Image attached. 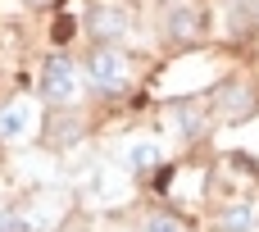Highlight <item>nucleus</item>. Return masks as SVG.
Listing matches in <instances>:
<instances>
[{"instance_id": "obj_9", "label": "nucleus", "mask_w": 259, "mask_h": 232, "mask_svg": "<svg viewBox=\"0 0 259 232\" xmlns=\"http://www.w3.org/2000/svg\"><path fill=\"white\" fill-rule=\"evenodd\" d=\"M168 32H173V36H182V41H187V36H196V32H200V9H196L191 0H178V5L168 9Z\"/></svg>"}, {"instance_id": "obj_2", "label": "nucleus", "mask_w": 259, "mask_h": 232, "mask_svg": "<svg viewBox=\"0 0 259 232\" xmlns=\"http://www.w3.org/2000/svg\"><path fill=\"white\" fill-rule=\"evenodd\" d=\"M87 78L100 87V91H123L127 87V78H132V59L118 50V46H96L91 50V59H87Z\"/></svg>"}, {"instance_id": "obj_12", "label": "nucleus", "mask_w": 259, "mask_h": 232, "mask_svg": "<svg viewBox=\"0 0 259 232\" xmlns=\"http://www.w3.org/2000/svg\"><path fill=\"white\" fill-rule=\"evenodd\" d=\"M77 137H82V123L64 119V123H55V137H50V141H55V146H73Z\"/></svg>"}, {"instance_id": "obj_13", "label": "nucleus", "mask_w": 259, "mask_h": 232, "mask_svg": "<svg viewBox=\"0 0 259 232\" xmlns=\"http://www.w3.org/2000/svg\"><path fill=\"white\" fill-rule=\"evenodd\" d=\"M0 232H27L23 210H0Z\"/></svg>"}, {"instance_id": "obj_8", "label": "nucleus", "mask_w": 259, "mask_h": 232, "mask_svg": "<svg viewBox=\"0 0 259 232\" xmlns=\"http://www.w3.org/2000/svg\"><path fill=\"white\" fill-rule=\"evenodd\" d=\"M23 219H27V232H55V223L64 219V201L59 196H36L23 210Z\"/></svg>"}, {"instance_id": "obj_15", "label": "nucleus", "mask_w": 259, "mask_h": 232, "mask_svg": "<svg viewBox=\"0 0 259 232\" xmlns=\"http://www.w3.org/2000/svg\"><path fill=\"white\" fill-rule=\"evenodd\" d=\"M255 18H259V0H255Z\"/></svg>"}, {"instance_id": "obj_4", "label": "nucleus", "mask_w": 259, "mask_h": 232, "mask_svg": "<svg viewBox=\"0 0 259 232\" xmlns=\"http://www.w3.org/2000/svg\"><path fill=\"white\" fill-rule=\"evenodd\" d=\"M91 32L100 36V41H118V36H127L132 32V9L123 5V0H100L96 9H91Z\"/></svg>"}, {"instance_id": "obj_11", "label": "nucleus", "mask_w": 259, "mask_h": 232, "mask_svg": "<svg viewBox=\"0 0 259 232\" xmlns=\"http://www.w3.org/2000/svg\"><path fill=\"white\" fill-rule=\"evenodd\" d=\"M168 123H173L187 141H191V137H200V114H196V109H173V114H168Z\"/></svg>"}, {"instance_id": "obj_14", "label": "nucleus", "mask_w": 259, "mask_h": 232, "mask_svg": "<svg viewBox=\"0 0 259 232\" xmlns=\"http://www.w3.org/2000/svg\"><path fill=\"white\" fill-rule=\"evenodd\" d=\"M146 232H187L178 219H168V214H155V219H146Z\"/></svg>"}, {"instance_id": "obj_10", "label": "nucleus", "mask_w": 259, "mask_h": 232, "mask_svg": "<svg viewBox=\"0 0 259 232\" xmlns=\"http://www.w3.org/2000/svg\"><path fill=\"white\" fill-rule=\"evenodd\" d=\"M91 191H96L100 201H123V196H127V182H123L114 169H96V173H91Z\"/></svg>"}, {"instance_id": "obj_5", "label": "nucleus", "mask_w": 259, "mask_h": 232, "mask_svg": "<svg viewBox=\"0 0 259 232\" xmlns=\"http://www.w3.org/2000/svg\"><path fill=\"white\" fill-rule=\"evenodd\" d=\"M255 109V87L250 82H223V91H219V114L228 119V123H237V119H246Z\"/></svg>"}, {"instance_id": "obj_6", "label": "nucleus", "mask_w": 259, "mask_h": 232, "mask_svg": "<svg viewBox=\"0 0 259 232\" xmlns=\"http://www.w3.org/2000/svg\"><path fill=\"white\" fill-rule=\"evenodd\" d=\"M123 155H127V169L132 173H150V169L164 164V141L159 137H132Z\"/></svg>"}, {"instance_id": "obj_3", "label": "nucleus", "mask_w": 259, "mask_h": 232, "mask_svg": "<svg viewBox=\"0 0 259 232\" xmlns=\"http://www.w3.org/2000/svg\"><path fill=\"white\" fill-rule=\"evenodd\" d=\"M32 132H36V100H27V96L5 100V105H0V141L18 146V141H27Z\"/></svg>"}, {"instance_id": "obj_7", "label": "nucleus", "mask_w": 259, "mask_h": 232, "mask_svg": "<svg viewBox=\"0 0 259 232\" xmlns=\"http://www.w3.org/2000/svg\"><path fill=\"white\" fill-rule=\"evenodd\" d=\"M214 223H219V232H255L259 228V205L255 201H228Z\"/></svg>"}, {"instance_id": "obj_1", "label": "nucleus", "mask_w": 259, "mask_h": 232, "mask_svg": "<svg viewBox=\"0 0 259 232\" xmlns=\"http://www.w3.org/2000/svg\"><path fill=\"white\" fill-rule=\"evenodd\" d=\"M36 96L50 100V105H77L82 100V73H77V64H68L59 55L46 59L41 78H36Z\"/></svg>"}]
</instances>
